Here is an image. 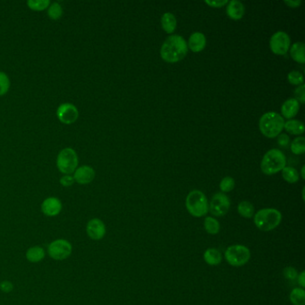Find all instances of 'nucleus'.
I'll return each mask as SVG.
<instances>
[{
    "mask_svg": "<svg viewBox=\"0 0 305 305\" xmlns=\"http://www.w3.org/2000/svg\"><path fill=\"white\" fill-rule=\"evenodd\" d=\"M0 289L2 292L7 293V294L11 293L13 289H14V285H13V283L8 281V280H5V281L0 283Z\"/></svg>",
    "mask_w": 305,
    "mask_h": 305,
    "instance_id": "c9c22d12",
    "label": "nucleus"
},
{
    "mask_svg": "<svg viewBox=\"0 0 305 305\" xmlns=\"http://www.w3.org/2000/svg\"><path fill=\"white\" fill-rule=\"evenodd\" d=\"M57 116L63 124H70L77 120L79 112L76 106L71 103H64L58 107Z\"/></svg>",
    "mask_w": 305,
    "mask_h": 305,
    "instance_id": "9b49d317",
    "label": "nucleus"
},
{
    "mask_svg": "<svg viewBox=\"0 0 305 305\" xmlns=\"http://www.w3.org/2000/svg\"><path fill=\"white\" fill-rule=\"evenodd\" d=\"M226 15L232 20H240L245 13V5L238 0H231L226 5Z\"/></svg>",
    "mask_w": 305,
    "mask_h": 305,
    "instance_id": "f3484780",
    "label": "nucleus"
},
{
    "mask_svg": "<svg viewBox=\"0 0 305 305\" xmlns=\"http://www.w3.org/2000/svg\"><path fill=\"white\" fill-rule=\"evenodd\" d=\"M305 46L303 42H298L291 46L289 52L290 56L295 62L300 64L305 63Z\"/></svg>",
    "mask_w": 305,
    "mask_h": 305,
    "instance_id": "6ab92c4d",
    "label": "nucleus"
},
{
    "mask_svg": "<svg viewBox=\"0 0 305 305\" xmlns=\"http://www.w3.org/2000/svg\"><path fill=\"white\" fill-rule=\"evenodd\" d=\"M284 129L293 135H301L304 132L305 130L304 124H302V122L296 119H290L285 122Z\"/></svg>",
    "mask_w": 305,
    "mask_h": 305,
    "instance_id": "412c9836",
    "label": "nucleus"
},
{
    "mask_svg": "<svg viewBox=\"0 0 305 305\" xmlns=\"http://www.w3.org/2000/svg\"><path fill=\"white\" fill-rule=\"evenodd\" d=\"M284 276L288 280H295V279H297L298 272L295 267L289 266V267H285V269H284Z\"/></svg>",
    "mask_w": 305,
    "mask_h": 305,
    "instance_id": "72a5a7b5",
    "label": "nucleus"
},
{
    "mask_svg": "<svg viewBox=\"0 0 305 305\" xmlns=\"http://www.w3.org/2000/svg\"><path fill=\"white\" fill-rule=\"evenodd\" d=\"M289 299L293 305L305 304V291L304 288L295 287L291 291Z\"/></svg>",
    "mask_w": 305,
    "mask_h": 305,
    "instance_id": "a878e982",
    "label": "nucleus"
},
{
    "mask_svg": "<svg viewBox=\"0 0 305 305\" xmlns=\"http://www.w3.org/2000/svg\"><path fill=\"white\" fill-rule=\"evenodd\" d=\"M95 170L89 166H82L75 171L74 179L80 185H87L94 180Z\"/></svg>",
    "mask_w": 305,
    "mask_h": 305,
    "instance_id": "4468645a",
    "label": "nucleus"
},
{
    "mask_svg": "<svg viewBox=\"0 0 305 305\" xmlns=\"http://www.w3.org/2000/svg\"><path fill=\"white\" fill-rule=\"evenodd\" d=\"M297 281L298 285H299V287H301V288H304L305 287V272H301V273H298L297 277Z\"/></svg>",
    "mask_w": 305,
    "mask_h": 305,
    "instance_id": "58836bf2",
    "label": "nucleus"
},
{
    "mask_svg": "<svg viewBox=\"0 0 305 305\" xmlns=\"http://www.w3.org/2000/svg\"><path fill=\"white\" fill-rule=\"evenodd\" d=\"M177 18L172 13H165L161 17V25L166 33H173L177 28Z\"/></svg>",
    "mask_w": 305,
    "mask_h": 305,
    "instance_id": "4be33fe9",
    "label": "nucleus"
},
{
    "mask_svg": "<svg viewBox=\"0 0 305 305\" xmlns=\"http://www.w3.org/2000/svg\"><path fill=\"white\" fill-rule=\"evenodd\" d=\"M225 259L231 266L241 267L251 259V251L245 245H230L225 252Z\"/></svg>",
    "mask_w": 305,
    "mask_h": 305,
    "instance_id": "423d86ee",
    "label": "nucleus"
},
{
    "mask_svg": "<svg viewBox=\"0 0 305 305\" xmlns=\"http://www.w3.org/2000/svg\"><path fill=\"white\" fill-rule=\"evenodd\" d=\"M185 206L190 214L194 218H202L209 212L207 197L200 190H193L188 193Z\"/></svg>",
    "mask_w": 305,
    "mask_h": 305,
    "instance_id": "39448f33",
    "label": "nucleus"
},
{
    "mask_svg": "<svg viewBox=\"0 0 305 305\" xmlns=\"http://www.w3.org/2000/svg\"><path fill=\"white\" fill-rule=\"evenodd\" d=\"M281 173L284 180L289 184H295L300 179L299 172L293 166H285Z\"/></svg>",
    "mask_w": 305,
    "mask_h": 305,
    "instance_id": "393cba45",
    "label": "nucleus"
},
{
    "mask_svg": "<svg viewBox=\"0 0 305 305\" xmlns=\"http://www.w3.org/2000/svg\"><path fill=\"white\" fill-rule=\"evenodd\" d=\"M282 221L281 212L273 208H265L257 211L253 216V222L258 229L269 232L276 229Z\"/></svg>",
    "mask_w": 305,
    "mask_h": 305,
    "instance_id": "f03ea898",
    "label": "nucleus"
},
{
    "mask_svg": "<svg viewBox=\"0 0 305 305\" xmlns=\"http://www.w3.org/2000/svg\"><path fill=\"white\" fill-rule=\"evenodd\" d=\"M234 186H235V182H234V178L231 177H224L219 183V189L223 193L233 191Z\"/></svg>",
    "mask_w": 305,
    "mask_h": 305,
    "instance_id": "cd10ccee",
    "label": "nucleus"
},
{
    "mask_svg": "<svg viewBox=\"0 0 305 305\" xmlns=\"http://www.w3.org/2000/svg\"><path fill=\"white\" fill-rule=\"evenodd\" d=\"M205 3H206L208 6H210L211 8H223L224 6L227 5L228 1H227V0H216V1H209V0H206Z\"/></svg>",
    "mask_w": 305,
    "mask_h": 305,
    "instance_id": "e433bc0d",
    "label": "nucleus"
},
{
    "mask_svg": "<svg viewBox=\"0 0 305 305\" xmlns=\"http://www.w3.org/2000/svg\"><path fill=\"white\" fill-rule=\"evenodd\" d=\"M9 87L10 80L8 76L3 72H0V96L6 94L9 90Z\"/></svg>",
    "mask_w": 305,
    "mask_h": 305,
    "instance_id": "2f4dec72",
    "label": "nucleus"
},
{
    "mask_svg": "<svg viewBox=\"0 0 305 305\" xmlns=\"http://www.w3.org/2000/svg\"><path fill=\"white\" fill-rule=\"evenodd\" d=\"M278 143H279V146L286 148L290 144V138L286 133H280L278 136Z\"/></svg>",
    "mask_w": 305,
    "mask_h": 305,
    "instance_id": "f704fd0d",
    "label": "nucleus"
},
{
    "mask_svg": "<svg viewBox=\"0 0 305 305\" xmlns=\"http://www.w3.org/2000/svg\"><path fill=\"white\" fill-rule=\"evenodd\" d=\"M294 96H295V99L297 100L299 103L303 104L305 102V85L304 84H301L300 86H298L295 91H294Z\"/></svg>",
    "mask_w": 305,
    "mask_h": 305,
    "instance_id": "473e14b6",
    "label": "nucleus"
},
{
    "mask_svg": "<svg viewBox=\"0 0 305 305\" xmlns=\"http://www.w3.org/2000/svg\"><path fill=\"white\" fill-rule=\"evenodd\" d=\"M285 120L280 114L270 111L262 115L259 122L260 131L265 137L273 139L282 132Z\"/></svg>",
    "mask_w": 305,
    "mask_h": 305,
    "instance_id": "7ed1b4c3",
    "label": "nucleus"
},
{
    "mask_svg": "<svg viewBox=\"0 0 305 305\" xmlns=\"http://www.w3.org/2000/svg\"><path fill=\"white\" fill-rule=\"evenodd\" d=\"M62 211V202L56 197H49L42 204V211L48 217H56Z\"/></svg>",
    "mask_w": 305,
    "mask_h": 305,
    "instance_id": "ddd939ff",
    "label": "nucleus"
},
{
    "mask_svg": "<svg viewBox=\"0 0 305 305\" xmlns=\"http://www.w3.org/2000/svg\"><path fill=\"white\" fill-rule=\"evenodd\" d=\"M238 214L245 219H252L255 214V209L248 200H243L238 206Z\"/></svg>",
    "mask_w": 305,
    "mask_h": 305,
    "instance_id": "5701e85b",
    "label": "nucleus"
},
{
    "mask_svg": "<svg viewBox=\"0 0 305 305\" xmlns=\"http://www.w3.org/2000/svg\"><path fill=\"white\" fill-rule=\"evenodd\" d=\"M48 14L51 19H59L63 15V8L61 7L60 4L55 2L51 4V6H49Z\"/></svg>",
    "mask_w": 305,
    "mask_h": 305,
    "instance_id": "7c9ffc66",
    "label": "nucleus"
},
{
    "mask_svg": "<svg viewBox=\"0 0 305 305\" xmlns=\"http://www.w3.org/2000/svg\"><path fill=\"white\" fill-rule=\"evenodd\" d=\"M287 80L290 84L293 85H296V86H300L301 84H303V76L302 74L300 73L299 71L294 70V71H291L288 75H287Z\"/></svg>",
    "mask_w": 305,
    "mask_h": 305,
    "instance_id": "c756f323",
    "label": "nucleus"
},
{
    "mask_svg": "<svg viewBox=\"0 0 305 305\" xmlns=\"http://www.w3.org/2000/svg\"><path fill=\"white\" fill-rule=\"evenodd\" d=\"M300 110V103L294 98H288L281 107V116L283 118L293 119Z\"/></svg>",
    "mask_w": 305,
    "mask_h": 305,
    "instance_id": "dca6fc26",
    "label": "nucleus"
},
{
    "mask_svg": "<svg viewBox=\"0 0 305 305\" xmlns=\"http://www.w3.org/2000/svg\"><path fill=\"white\" fill-rule=\"evenodd\" d=\"M204 260L208 265L217 266L222 262V253L218 249H207L204 253Z\"/></svg>",
    "mask_w": 305,
    "mask_h": 305,
    "instance_id": "a211bd4d",
    "label": "nucleus"
},
{
    "mask_svg": "<svg viewBox=\"0 0 305 305\" xmlns=\"http://www.w3.org/2000/svg\"><path fill=\"white\" fill-rule=\"evenodd\" d=\"M86 232L88 236L91 240L99 241L104 238L106 235L105 223L99 219H91L87 223Z\"/></svg>",
    "mask_w": 305,
    "mask_h": 305,
    "instance_id": "f8f14e48",
    "label": "nucleus"
},
{
    "mask_svg": "<svg viewBox=\"0 0 305 305\" xmlns=\"http://www.w3.org/2000/svg\"><path fill=\"white\" fill-rule=\"evenodd\" d=\"M285 4L288 6L289 8H299L301 4V0H291V1H285Z\"/></svg>",
    "mask_w": 305,
    "mask_h": 305,
    "instance_id": "ea45409f",
    "label": "nucleus"
},
{
    "mask_svg": "<svg viewBox=\"0 0 305 305\" xmlns=\"http://www.w3.org/2000/svg\"><path fill=\"white\" fill-rule=\"evenodd\" d=\"M27 5L32 10L42 11V10L49 8L50 2H49V0H28Z\"/></svg>",
    "mask_w": 305,
    "mask_h": 305,
    "instance_id": "c85d7f7f",
    "label": "nucleus"
},
{
    "mask_svg": "<svg viewBox=\"0 0 305 305\" xmlns=\"http://www.w3.org/2000/svg\"><path fill=\"white\" fill-rule=\"evenodd\" d=\"M290 47V37L285 31L279 30L272 35L269 41V48L276 55H286L289 51Z\"/></svg>",
    "mask_w": 305,
    "mask_h": 305,
    "instance_id": "9d476101",
    "label": "nucleus"
},
{
    "mask_svg": "<svg viewBox=\"0 0 305 305\" xmlns=\"http://www.w3.org/2000/svg\"><path fill=\"white\" fill-rule=\"evenodd\" d=\"M74 183H75L74 177H72L70 175H65L60 178V184L64 187H69L74 185Z\"/></svg>",
    "mask_w": 305,
    "mask_h": 305,
    "instance_id": "4c0bfd02",
    "label": "nucleus"
},
{
    "mask_svg": "<svg viewBox=\"0 0 305 305\" xmlns=\"http://www.w3.org/2000/svg\"><path fill=\"white\" fill-rule=\"evenodd\" d=\"M304 170H305V166H302V167H301V178H302V179H305Z\"/></svg>",
    "mask_w": 305,
    "mask_h": 305,
    "instance_id": "a19ab883",
    "label": "nucleus"
},
{
    "mask_svg": "<svg viewBox=\"0 0 305 305\" xmlns=\"http://www.w3.org/2000/svg\"><path fill=\"white\" fill-rule=\"evenodd\" d=\"M230 206L229 197L226 193L217 192L212 197L211 202H209V211L214 217H224L229 211Z\"/></svg>",
    "mask_w": 305,
    "mask_h": 305,
    "instance_id": "1a4fd4ad",
    "label": "nucleus"
},
{
    "mask_svg": "<svg viewBox=\"0 0 305 305\" xmlns=\"http://www.w3.org/2000/svg\"><path fill=\"white\" fill-rule=\"evenodd\" d=\"M78 165V157L76 151L71 148H65L57 156V166L60 172L65 175L75 172Z\"/></svg>",
    "mask_w": 305,
    "mask_h": 305,
    "instance_id": "0eeeda50",
    "label": "nucleus"
},
{
    "mask_svg": "<svg viewBox=\"0 0 305 305\" xmlns=\"http://www.w3.org/2000/svg\"><path fill=\"white\" fill-rule=\"evenodd\" d=\"M285 166H286V155L278 149H272L267 151L260 162V170L267 176L281 172Z\"/></svg>",
    "mask_w": 305,
    "mask_h": 305,
    "instance_id": "20e7f679",
    "label": "nucleus"
},
{
    "mask_svg": "<svg viewBox=\"0 0 305 305\" xmlns=\"http://www.w3.org/2000/svg\"><path fill=\"white\" fill-rule=\"evenodd\" d=\"M72 253L73 246L71 243L65 239L54 240L48 246V254L53 260H66L71 256Z\"/></svg>",
    "mask_w": 305,
    "mask_h": 305,
    "instance_id": "6e6552de",
    "label": "nucleus"
},
{
    "mask_svg": "<svg viewBox=\"0 0 305 305\" xmlns=\"http://www.w3.org/2000/svg\"><path fill=\"white\" fill-rule=\"evenodd\" d=\"M204 229L209 234H218L220 231V223L213 217H206L204 219Z\"/></svg>",
    "mask_w": 305,
    "mask_h": 305,
    "instance_id": "b1692460",
    "label": "nucleus"
},
{
    "mask_svg": "<svg viewBox=\"0 0 305 305\" xmlns=\"http://www.w3.org/2000/svg\"><path fill=\"white\" fill-rule=\"evenodd\" d=\"M207 44V40L202 32L196 31L190 36L187 46L188 49L192 50V52L199 53L201 52Z\"/></svg>",
    "mask_w": 305,
    "mask_h": 305,
    "instance_id": "2eb2a0df",
    "label": "nucleus"
},
{
    "mask_svg": "<svg viewBox=\"0 0 305 305\" xmlns=\"http://www.w3.org/2000/svg\"><path fill=\"white\" fill-rule=\"evenodd\" d=\"M188 53V46L181 35L173 34L166 39L161 49L160 57L167 63H177L183 60Z\"/></svg>",
    "mask_w": 305,
    "mask_h": 305,
    "instance_id": "f257e3e1",
    "label": "nucleus"
},
{
    "mask_svg": "<svg viewBox=\"0 0 305 305\" xmlns=\"http://www.w3.org/2000/svg\"><path fill=\"white\" fill-rule=\"evenodd\" d=\"M25 256L27 260L31 263H38L45 258V250L41 246H32L27 250Z\"/></svg>",
    "mask_w": 305,
    "mask_h": 305,
    "instance_id": "aec40b11",
    "label": "nucleus"
},
{
    "mask_svg": "<svg viewBox=\"0 0 305 305\" xmlns=\"http://www.w3.org/2000/svg\"><path fill=\"white\" fill-rule=\"evenodd\" d=\"M291 151L294 155H301L305 152V138L297 137L291 143Z\"/></svg>",
    "mask_w": 305,
    "mask_h": 305,
    "instance_id": "bb28decb",
    "label": "nucleus"
}]
</instances>
